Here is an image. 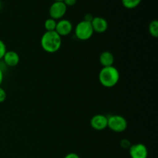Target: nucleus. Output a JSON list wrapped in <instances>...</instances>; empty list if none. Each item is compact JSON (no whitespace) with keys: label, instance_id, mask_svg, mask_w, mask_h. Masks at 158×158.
<instances>
[{"label":"nucleus","instance_id":"obj_1","mask_svg":"<svg viewBox=\"0 0 158 158\" xmlns=\"http://www.w3.org/2000/svg\"><path fill=\"white\" fill-rule=\"evenodd\" d=\"M41 46L49 53L60 50L62 46V37L56 31H46L41 37Z\"/></svg>","mask_w":158,"mask_h":158},{"label":"nucleus","instance_id":"obj_2","mask_svg":"<svg viewBox=\"0 0 158 158\" xmlns=\"http://www.w3.org/2000/svg\"><path fill=\"white\" fill-rule=\"evenodd\" d=\"M119 80L120 73L114 66L103 67L99 73V81L104 87H114L117 84Z\"/></svg>","mask_w":158,"mask_h":158},{"label":"nucleus","instance_id":"obj_3","mask_svg":"<svg viewBox=\"0 0 158 158\" xmlns=\"http://www.w3.org/2000/svg\"><path fill=\"white\" fill-rule=\"evenodd\" d=\"M74 32H75L76 37L78 40L85 41V40H89L93 36L94 31L93 29L90 22L83 20L76 26Z\"/></svg>","mask_w":158,"mask_h":158},{"label":"nucleus","instance_id":"obj_4","mask_svg":"<svg viewBox=\"0 0 158 158\" xmlns=\"http://www.w3.org/2000/svg\"><path fill=\"white\" fill-rule=\"evenodd\" d=\"M107 127L116 133L123 132L128 126L127 120L121 115H111L107 117Z\"/></svg>","mask_w":158,"mask_h":158},{"label":"nucleus","instance_id":"obj_5","mask_svg":"<svg viewBox=\"0 0 158 158\" xmlns=\"http://www.w3.org/2000/svg\"><path fill=\"white\" fill-rule=\"evenodd\" d=\"M67 11V6L63 2H54L50 6L49 14L51 19L55 20H60L64 17Z\"/></svg>","mask_w":158,"mask_h":158},{"label":"nucleus","instance_id":"obj_6","mask_svg":"<svg viewBox=\"0 0 158 158\" xmlns=\"http://www.w3.org/2000/svg\"><path fill=\"white\" fill-rule=\"evenodd\" d=\"M73 29V26L69 20L62 19L57 22L55 31L62 37L69 35L72 32Z\"/></svg>","mask_w":158,"mask_h":158},{"label":"nucleus","instance_id":"obj_7","mask_svg":"<svg viewBox=\"0 0 158 158\" xmlns=\"http://www.w3.org/2000/svg\"><path fill=\"white\" fill-rule=\"evenodd\" d=\"M130 156L131 158H148V151L143 143H136L131 145L129 148Z\"/></svg>","mask_w":158,"mask_h":158},{"label":"nucleus","instance_id":"obj_8","mask_svg":"<svg viewBox=\"0 0 158 158\" xmlns=\"http://www.w3.org/2000/svg\"><path fill=\"white\" fill-rule=\"evenodd\" d=\"M107 117L103 114H96L91 118L90 126L96 131H103L107 127Z\"/></svg>","mask_w":158,"mask_h":158},{"label":"nucleus","instance_id":"obj_9","mask_svg":"<svg viewBox=\"0 0 158 158\" xmlns=\"http://www.w3.org/2000/svg\"><path fill=\"white\" fill-rule=\"evenodd\" d=\"M91 25L94 32H96L97 33H103L108 29V22L106 19L100 16L94 17L91 21Z\"/></svg>","mask_w":158,"mask_h":158},{"label":"nucleus","instance_id":"obj_10","mask_svg":"<svg viewBox=\"0 0 158 158\" xmlns=\"http://www.w3.org/2000/svg\"><path fill=\"white\" fill-rule=\"evenodd\" d=\"M4 63L10 67L16 66L19 63V56L15 51H6L2 58Z\"/></svg>","mask_w":158,"mask_h":158},{"label":"nucleus","instance_id":"obj_11","mask_svg":"<svg viewBox=\"0 0 158 158\" xmlns=\"http://www.w3.org/2000/svg\"><path fill=\"white\" fill-rule=\"evenodd\" d=\"M114 56L109 51H104L100 56V63L103 67L111 66L114 63Z\"/></svg>","mask_w":158,"mask_h":158},{"label":"nucleus","instance_id":"obj_12","mask_svg":"<svg viewBox=\"0 0 158 158\" xmlns=\"http://www.w3.org/2000/svg\"><path fill=\"white\" fill-rule=\"evenodd\" d=\"M142 0H121L122 5L127 9H134L140 6Z\"/></svg>","mask_w":158,"mask_h":158},{"label":"nucleus","instance_id":"obj_13","mask_svg":"<svg viewBox=\"0 0 158 158\" xmlns=\"http://www.w3.org/2000/svg\"><path fill=\"white\" fill-rule=\"evenodd\" d=\"M149 32L153 37L157 38L158 36V21L157 20H153L149 24Z\"/></svg>","mask_w":158,"mask_h":158},{"label":"nucleus","instance_id":"obj_14","mask_svg":"<svg viewBox=\"0 0 158 158\" xmlns=\"http://www.w3.org/2000/svg\"><path fill=\"white\" fill-rule=\"evenodd\" d=\"M56 20L51 18L47 19L44 23V27L46 31H55L56 27Z\"/></svg>","mask_w":158,"mask_h":158},{"label":"nucleus","instance_id":"obj_15","mask_svg":"<svg viewBox=\"0 0 158 158\" xmlns=\"http://www.w3.org/2000/svg\"><path fill=\"white\" fill-rule=\"evenodd\" d=\"M6 51H7V49H6V44H5V43L2 40H0V60H2Z\"/></svg>","mask_w":158,"mask_h":158},{"label":"nucleus","instance_id":"obj_16","mask_svg":"<svg viewBox=\"0 0 158 158\" xmlns=\"http://www.w3.org/2000/svg\"><path fill=\"white\" fill-rule=\"evenodd\" d=\"M6 97L7 95H6V90L0 86V103L4 102L6 100Z\"/></svg>","mask_w":158,"mask_h":158},{"label":"nucleus","instance_id":"obj_17","mask_svg":"<svg viewBox=\"0 0 158 158\" xmlns=\"http://www.w3.org/2000/svg\"><path fill=\"white\" fill-rule=\"evenodd\" d=\"M120 144H121V146L123 147V148H130V147L131 146L130 141L128 140H127V139L122 140L121 142H120Z\"/></svg>","mask_w":158,"mask_h":158},{"label":"nucleus","instance_id":"obj_18","mask_svg":"<svg viewBox=\"0 0 158 158\" xmlns=\"http://www.w3.org/2000/svg\"><path fill=\"white\" fill-rule=\"evenodd\" d=\"M63 2L66 6H73L77 3V0H63Z\"/></svg>","mask_w":158,"mask_h":158},{"label":"nucleus","instance_id":"obj_19","mask_svg":"<svg viewBox=\"0 0 158 158\" xmlns=\"http://www.w3.org/2000/svg\"><path fill=\"white\" fill-rule=\"evenodd\" d=\"M64 158H80V156L78 155L76 153H69L68 154H66Z\"/></svg>","mask_w":158,"mask_h":158},{"label":"nucleus","instance_id":"obj_20","mask_svg":"<svg viewBox=\"0 0 158 158\" xmlns=\"http://www.w3.org/2000/svg\"><path fill=\"white\" fill-rule=\"evenodd\" d=\"M93 19H94V16H93L91 14H86V15H85L84 19L83 20H85V21H87V22H90L91 23V21H92Z\"/></svg>","mask_w":158,"mask_h":158},{"label":"nucleus","instance_id":"obj_21","mask_svg":"<svg viewBox=\"0 0 158 158\" xmlns=\"http://www.w3.org/2000/svg\"><path fill=\"white\" fill-rule=\"evenodd\" d=\"M3 79H4V74H3V72L2 70V69L0 68V86H1L2 83Z\"/></svg>","mask_w":158,"mask_h":158},{"label":"nucleus","instance_id":"obj_22","mask_svg":"<svg viewBox=\"0 0 158 158\" xmlns=\"http://www.w3.org/2000/svg\"><path fill=\"white\" fill-rule=\"evenodd\" d=\"M54 2H63V0H53Z\"/></svg>","mask_w":158,"mask_h":158}]
</instances>
